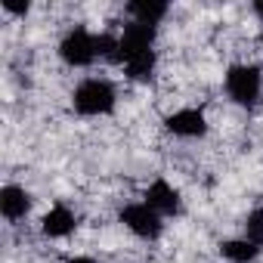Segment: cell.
<instances>
[{"label": "cell", "instance_id": "obj_1", "mask_svg": "<svg viewBox=\"0 0 263 263\" xmlns=\"http://www.w3.org/2000/svg\"><path fill=\"white\" fill-rule=\"evenodd\" d=\"M74 108H78L81 115H90V118L108 115V111L115 108V87H111L108 81H102V78H87V81H81L78 90H74Z\"/></svg>", "mask_w": 263, "mask_h": 263}, {"label": "cell", "instance_id": "obj_2", "mask_svg": "<svg viewBox=\"0 0 263 263\" xmlns=\"http://www.w3.org/2000/svg\"><path fill=\"white\" fill-rule=\"evenodd\" d=\"M263 78L257 65H232L226 71V93L238 102V105H254L260 96Z\"/></svg>", "mask_w": 263, "mask_h": 263}, {"label": "cell", "instance_id": "obj_3", "mask_svg": "<svg viewBox=\"0 0 263 263\" xmlns=\"http://www.w3.org/2000/svg\"><path fill=\"white\" fill-rule=\"evenodd\" d=\"M59 56L68 62V65H74V68H84V65H90L99 53H96V37L87 31V28H71L65 37H62V44H59Z\"/></svg>", "mask_w": 263, "mask_h": 263}, {"label": "cell", "instance_id": "obj_4", "mask_svg": "<svg viewBox=\"0 0 263 263\" xmlns=\"http://www.w3.org/2000/svg\"><path fill=\"white\" fill-rule=\"evenodd\" d=\"M155 44V28L143 25V22H130L124 25V31L118 34V62H130L134 56L149 53Z\"/></svg>", "mask_w": 263, "mask_h": 263}, {"label": "cell", "instance_id": "obj_5", "mask_svg": "<svg viewBox=\"0 0 263 263\" xmlns=\"http://www.w3.org/2000/svg\"><path fill=\"white\" fill-rule=\"evenodd\" d=\"M121 223L134 232V235H140V238H158L161 235V214L158 211H152L146 201H140V204H127L124 211H121Z\"/></svg>", "mask_w": 263, "mask_h": 263}, {"label": "cell", "instance_id": "obj_6", "mask_svg": "<svg viewBox=\"0 0 263 263\" xmlns=\"http://www.w3.org/2000/svg\"><path fill=\"white\" fill-rule=\"evenodd\" d=\"M167 130L174 137H186V140H192V137H204V130H208V121H204V111H198V108H180V111H174V115H167Z\"/></svg>", "mask_w": 263, "mask_h": 263}, {"label": "cell", "instance_id": "obj_7", "mask_svg": "<svg viewBox=\"0 0 263 263\" xmlns=\"http://www.w3.org/2000/svg\"><path fill=\"white\" fill-rule=\"evenodd\" d=\"M146 204H149L152 211H158L161 217H164V214H177V211H180V192H177L167 180H155V183H149V189H146Z\"/></svg>", "mask_w": 263, "mask_h": 263}, {"label": "cell", "instance_id": "obj_8", "mask_svg": "<svg viewBox=\"0 0 263 263\" xmlns=\"http://www.w3.org/2000/svg\"><path fill=\"white\" fill-rule=\"evenodd\" d=\"M0 211H4V217L10 223H16L31 211V195L22 186H4L0 189Z\"/></svg>", "mask_w": 263, "mask_h": 263}, {"label": "cell", "instance_id": "obj_9", "mask_svg": "<svg viewBox=\"0 0 263 263\" xmlns=\"http://www.w3.org/2000/svg\"><path fill=\"white\" fill-rule=\"evenodd\" d=\"M41 229H44V235H50V238H65V235L74 232V214H71L65 204H53V208L44 214Z\"/></svg>", "mask_w": 263, "mask_h": 263}, {"label": "cell", "instance_id": "obj_10", "mask_svg": "<svg viewBox=\"0 0 263 263\" xmlns=\"http://www.w3.org/2000/svg\"><path fill=\"white\" fill-rule=\"evenodd\" d=\"M220 254L232 263H251L260 254V245H254L251 238H229V241L220 245Z\"/></svg>", "mask_w": 263, "mask_h": 263}, {"label": "cell", "instance_id": "obj_11", "mask_svg": "<svg viewBox=\"0 0 263 263\" xmlns=\"http://www.w3.org/2000/svg\"><path fill=\"white\" fill-rule=\"evenodd\" d=\"M127 10H130V16H134L137 22L152 25V28L167 16V4H155V0H137V4H130Z\"/></svg>", "mask_w": 263, "mask_h": 263}, {"label": "cell", "instance_id": "obj_12", "mask_svg": "<svg viewBox=\"0 0 263 263\" xmlns=\"http://www.w3.org/2000/svg\"><path fill=\"white\" fill-rule=\"evenodd\" d=\"M124 71H127V78H134V81H149L152 71H155V50H149L143 56H134L130 62H124Z\"/></svg>", "mask_w": 263, "mask_h": 263}, {"label": "cell", "instance_id": "obj_13", "mask_svg": "<svg viewBox=\"0 0 263 263\" xmlns=\"http://www.w3.org/2000/svg\"><path fill=\"white\" fill-rule=\"evenodd\" d=\"M245 238H251L254 245H263V208H257V211H251V214H248Z\"/></svg>", "mask_w": 263, "mask_h": 263}, {"label": "cell", "instance_id": "obj_14", "mask_svg": "<svg viewBox=\"0 0 263 263\" xmlns=\"http://www.w3.org/2000/svg\"><path fill=\"white\" fill-rule=\"evenodd\" d=\"M4 7L10 13H28V4H13V0H4Z\"/></svg>", "mask_w": 263, "mask_h": 263}, {"label": "cell", "instance_id": "obj_15", "mask_svg": "<svg viewBox=\"0 0 263 263\" xmlns=\"http://www.w3.org/2000/svg\"><path fill=\"white\" fill-rule=\"evenodd\" d=\"M68 263H96V260H93V257H71Z\"/></svg>", "mask_w": 263, "mask_h": 263}, {"label": "cell", "instance_id": "obj_16", "mask_svg": "<svg viewBox=\"0 0 263 263\" xmlns=\"http://www.w3.org/2000/svg\"><path fill=\"white\" fill-rule=\"evenodd\" d=\"M254 13H257V16L263 19V0H257V4H254Z\"/></svg>", "mask_w": 263, "mask_h": 263}]
</instances>
